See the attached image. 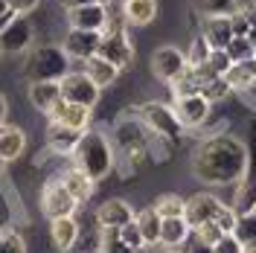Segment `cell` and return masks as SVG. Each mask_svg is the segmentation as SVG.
I'll return each mask as SVG.
<instances>
[{
  "label": "cell",
  "mask_w": 256,
  "mask_h": 253,
  "mask_svg": "<svg viewBox=\"0 0 256 253\" xmlns=\"http://www.w3.org/2000/svg\"><path fill=\"white\" fill-rule=\"evenodd\" d=\"M9 3V12L12 15H30L32 9H38L41 0H6Z\"/></svg>",
  "instance_id": "cell-43"
},
{
  "label": "cell",
  "mask_w": 256,
  "mask_h": 253,
  "mask_svg": "<svg viewBox=\"0 0 256 253\" xmlns=\"http://www.w3.org/2000/svg\"><path fill=\"white\" fill-rule=\"evenodd\" d=\"M160 222H163V218L154 212V206H148V210H143V212H137V216H134V224L140 227V236H143L146 248L160 244Z\"/></svg>",
  "instance_id": "cell-27"
},
{
  "label": "cell",
  "mask_w": 256,
  "mask_h": 253,
  "mask_svg": "<svg viewBox=\"0 0 256 253\" xmlns=\"http://www.w3.org/2000/svg\"><path fill=\"white\" fill-rule=\"evenodd\" d=\"M201 38L210 44V50H224L233 41L230 18H204L201 20Z\"/></svg>",
  "instance_id": "cell-19"
},
{
  "label": "cell",
  "mask_w": 256,
  "mask_h": 253,
  "mask_svg": "<svg viewBox=\"0 0 256 253\" xmlns=\"http://www.w3.org/2000/svg\"><path fill=\"white\" fill-rule=\"evenodd\" d=\"M224 79L230 84V90H248L250 84L256 82V58H248V62H236L227 73H224Z\"/></svg>",
  "instance_id": "cell-25"
},
{
  "label": "cell",
  "mask_w": 256,
  "mask_h": 253,
  "mask_svg": "<svg viewBox=\"0 0 256 253\" xmlns=\"http://www.w3.org/2000/svg\"><path fill=\"white\" fill-rule=\"evenodd\" d=\"M96 253H140V250H134V248L122 244L120 230L105 227V230H99V248H96Z\"/></svg>",
  "instance_id": "cell-29"
},
{
  "label": "cell",
  "mask_w": 256,
  "mask_h": 253,
  "mask_svg": "<svg viewBox=\"0 0 256 253\" xmlns=\"http://www.w3.org/2000/svg\"><path fill=\"white\" fill-rule=\"evenodd\" d=\"M227 94H230V84H227V79H224V76H218V79L207 82V84L201 88V96L207 99L210 105H212V102H218V99H224Z\"/></svg>",
  "instance_id": "cell-36"
},
{
  "label": "cell",
  "mask_w": 256,
  "mask_h": 253,
  "mask_svg": "<svg viewBox=\"0 0 256 253\" xmlns=\"http://www.w3.org/2000/svg\"><path fill=\"white\" fill-rule=\"evenodd\" d=\"M172 111H175L180 128H198V126H204V122H207L210 102L201 94L184 96V99H175V108H172Z\"/></svg>",
  "instance_id": "cell-13"
},
{
  "label": "cell",
  "mask_w": 256,
  "mask_h": 253,
  "mask_svg": "<svg viewBox=\"0 0 256 253\" xmlns=\"http://www.w3.org/2000/svg\"><path fill=\"white\" fill-rule=\"evenodd\" d=\"M184 204H186V198H180L175 192H166L154 201V212L160 218H184Z\"/></svg>",
  "instance_id": "cell-28"
},
{
  "label": "cell",
  "mask_w": 256,
  "mask_h": 253,
  "mask_svg": "<svg viewBox=\"0 0 256 253\" xmlns=\"http://www.w3.org/2000/svg\"><path fill=\"white\" fill-rule=\"evenodd\" d=\"M26 79L30 82H62V76L70 73V58L56 44H41L26 52Z\"/></svg>",
  "instance_id": "cell-4"
},
{
  "label": "cell",
  "mask_w": 256,
  "mask_h": 253,
  "mask_svg": "<svg viewBox=\"0 0 256 253\" xmlns=\"http://www.w3.org/2000/svg\"><path fill=\"white\" fill-rule=\"evenodd\" d=\"M212 222L218 224V230H222L224 236H230L233 230H236V222H239V216H236V210L233 206H218L216 210V216H212Z\"/></svg>",
  "instance_id": "cell-35"
},
{
  "label": "cell",
  "mask_w": 256,
  "mask_h": 253,
  "mask_svg": "<svg viewBox=\"0 0 256 253\" xmlns=\"http://www.w3.org/2000/svg\"><path fill=\"white\" fill-rule=\"evenodd\" d=\"M9 15H12V12H9V3H6V0H0V20H6Z\"/></svg>",
  "instance_id": "cell-46"
},
{
  "label": "cell",
  "mask_w": 256,
  "mask_h": 253,
  "mask_svg": "<svg viewBox=\"0 0 256 253\" xmlns=\"http://www.w3.org/2000/svg\"><path fill=\"white\" fill-rule=\"evenodd\" d=\"M210 52H212V50H210V44L201 38V35H198V38L190 44V52H184V56H186V64H190V67H201V64H207Z\"/></svg>",
  "instance_id": "cell-34"
},
{
  "label": "cell",
  "mask_w": 256,
  "mask_h": 253,
  "mask_svg": "<svg viewBox=\"0 0 256 253\" xmlns=\"http://www.w3.org/2000/svg\"><path fill=\"white\" fill-rule=\"evenodd\" d=\"M58 180H62V186L70 192V198H73L76 204H88V201H90L96 184L84 172H82V169H76V166H67Z\"/></svg>",
  "instance_id": "cell-18"
},
{
  "label": "cell",
  "mask_w": 256,
  "mask_h": 253,
  "mask_svg": "<svg viewBox=\"0 0 256 253\" xmlns=\"http://www.w3.org/2000/svg\"><path fill=\"white\" fill-rule=\"evenodd\" d=\"M15 230V206H12V195L0 184V233Z\"/></svg>",
  "instance_id": "cell-32"
},
{
  "label": "cell",
  "mask_w": 256,
  "mask_h": 253,
  "mask_svg": "<svg viewBox=\"0 0 256 253\" xmlns=\"http://www.w3.org/2000/svg\"><path fill=\"white\" fill-rule=\"evenodd\" d=\"M0 253H26V244H24L20 233H15V230L0 233Z\"/></svg>",
  "instance_id": "cell-38"
},
{
  "label": "cell",
  "mask_w": 256,
  "mask_h": 253,
  "mask_svg": "<svg viewBox=\"0 0 256 253\" xmlns=\"http://www.w3.org/2000/svg\"><path fill=\"white\" fill-rule=\"evenodd\" d=\"M6 122V99H3V94H0V126Z\"/></svg>",
  "instance_id": "cell-47"
},
{
  "label": "cell",
  "mask_w": 256,
  "mask_h": 253,
  "mask_svg": "<svg viewBox=\"0 0 256 253\" xmlns=\"http://www.w3.org/2000/svg\"><path fill=\"white\" fill-rule=\"evenodd\" d=\"M99 41H102V32H84V30H67L62 41V50L67 58H76V62H88L99 52Z\"/></svg>",
  "instance_id": "cell-10"
},
{
  "label": "cell",
  "mask_w": 256,
  "mask_h": 253,
  "mask_svg": "<svg viewBox=\"0 0 256 253\" xmlns=\"http://www.w3.org/2000/svg\"><path fill=\"white\" fill-rule=\"evenodd\" d=\"M230 26H233V38H248V32H250V24L244 20V15L239 9L230 15Z\"/></svg>",
  "instance_id": "cell-42"
},
{
  "label": "cell",
  "mask_w": 256,
  "mask_h": 253,
  "mask_svg": "<svg viewBox=\"0 0 256 253\" xmlns=\"http://www.w3.org/2000/svg\"><path fill=\"white\" fill-rule=\"evenodd\" d=\"M244 94H248V96H250V99H254V102H256V82H254V84H250V88H248V90H244Z\"/></svg>",
  "instance_id": "cell-50"
},
{
  "label": "cell",
  "mask_w": 256,
  "mask_h": 253,
  "mask_svg": "<svg viewBox=\"0 0 256 253\" xmlns=\"http://www.w3.org/2000/svg\"><path fill=\"white\" fill-rule=\"evenodd\" d=\"M114 163H116V158H114L111 137L105 131H96V128L82 131L79 146L73 148V166L82 169L96 184V180H102V178L111 174Z\"/></svg>",
  "instance_id": "cell-3"
},
{
  "label": "cell",
  "mask_w": 256,
  "mask_h": 253,
  "mask_svg": "<svg viewBox=\"0 0 256 253\" xmlns=\"http://www.w3.org/2000/svg\"><path fill=\"white\" fill-rule=\"evenodd\" d=\"M134 206L122 201V198H111V201H105V204L96 206V227L99 230H105V227H114V230H120V227H126V224L134 222Z\"/></svg>",
  "instance_id": "cell-11"
},
{
  "label": "cell",
  "mask_w": 256,
  "mask_h": 253,
  "mask_svg": "<svg viewBox=\"0 0 256 253\" xmlns=\"http://www.w3.org/2000/svg\"><path fill=\"white\" fill-rule=\"evenodd\" d=\"M212 253H244V248H242L233 236H222L212 244Z\"/></svg>",
  "instance_id": "cell-41"
},
{
  "label": "cell",
  "mask_w": 256,
  "mask_h": 253,
  "mask_svg": "<svg viewBox=\"0 0 256 253\" xmlns=\"http://www.w3.org/2000/svg\"><path fill=\"white\" fill-rule=\"evenodd\" d=\"M190 224L184 218H163L160 222V244L163 248H180L190 238Z\"/></svg>",
  "instance_id": "cell-26"
},
{
  "label": "cell",
  "mask_w": 256,
  "mask_h": 253,
  "mask_svg": "<svg viewBox=\"0 0 256 253\" xmlns=\"http://www.w3.org/2000/svg\"><path fill=\"white\" fill-rule=\"evenodd\" d=\"M90 116H94V111H90V108H84V105H73V102H64V99H58V102H56V108L50 111V122L67 126V128H73V131H88V126H90Z\"/></svg>",
  "instance_id": "cell-16"
},
{
  "label": "cell",
  "mask_w": 256,
  "mask_h": 253,
  "mask_svg": "<svg viewBox=\"0 0 256 253\" xmlns=\"http://www.w3.org/2000/svg\"><path fill=\"white\" fill-rule=\"evenodd\" d=\"M248 44H250V47L256 50V26H254L250 32H248Z\"/></svg>",
  "instance_id": "cell-49"
},
{
  "label": "cell",
  "mask_w": 256,
  "mask_h": 253,
  "mask_svg": "<svg viewBox=\"0 0 256 253\" xmlns=\"http://www.w3.org/2000/svg\"><path fill=\"white\" fill-rule=\"evenodd\" d=\"M254 58H256V52H254Z\"/></svg>",
  "instance_id": "cell-53"
},
{
  "label": "cell",
  "mask_w": 256,
  "mask_h": 253,
  "mask_svg": "<svg viewBox=\"0 0 256 253\" xmlns=\"http://www.w3.org/2000/svg\"><path fill=\"white\" fill-rule=\"evenodd\" d=\"M58 90H62L64 102L84 105V108H90V111H94V105L99 102V96H102V90H99V88H96V84L88 79L82 70H70L67 76H62V82H58Z\"/></svg>",
  "instance_id": "cell-8"
},
{
  "label": "cell",
  "mask_w": 256,
  "mask_h": 253,
  "mask_svg": "<svg viewBox=\"0 0 256 253\" xmlns=\"http://www.w3.org/2000/svg\"><path fill=\"white\" fill-rule=\"evenodd\" d=\"M244 253H256V244H250V248H244Z\"/></svg>",
  "instance_id": "cell-51"
},
{
  "label": "cell",
  "mask_w": 256,
  "mask_h": 253,
  "mask_svg": "<svg viewBox=\"0 0 256 253\" xmlns=\"http://www.w3.org/2000/svg\"><path fill=\"white\" fill-rule=\"evenodd\" d=\"M192 174L210 186L239 184L248 174V146L230 134L207 137L192 152Z\"/></svg>",
  "instance_id": "cell-1"
},
{
  "label": "cell",
  "mask_w": 256,
  "mask_h": 253,
  "mask_svg": "<svg viewBox=\"0 0 256 253\" xmlns=\"http://www.w3.org/2000/svg\"><path fill=\"white\" fill-rule=\"evenodd\" d=\"M64 6H67V12L70 9H79V6H90V3H99V0H62Z\"/></svg>",
  "instance_id": "cell-45"
},
{
  "label": "cell",
  "mask_w": 256,
  "mask_h": 253,
  "mask_svg": "<svg viewBox=\"0 0 256 253\" xmlns=\"http://www.w3.org/2000/svg\"><path fill=\"white\" fill-rule=\"evenodd\" d=\"M137 116L143 120V126L152 131V137H158L163 142H178V137L184 134V128L178 122L175 111L163 102H146L137 108Z\"/></svg>",
  "instance_id": "cell-6"
},
{
  "label": "cell",
  "mask_w": 256,
  "mask_h": 253,
  "mask_svg": "<svg viewBox=\"0 0 256 253\" xmlns=\"http://www.w3.org/2000/svg\"><path fill=\"white\" fill-rule=\"evenodd\" d=\"M192 233H195V242H201V244H207V248H212V244H216V242H218V238L224 236L222 230H218V224H216V222L198 224V227H195Z\"/></svg>",
  "instance_id": "cell-37"
},
{
  "label": "cell",
  "mask_w": 256,
  "mask_h": 253,
  "mask_svg": "<svg viewBox=\"0 0 256 253\" xmlns=\"http://www.w3.org/2000/svg\"><path fill=\"white\" fill-rule=\"evenodd\" d=\"M207 67L216 73V76H224V73L233 67V62L227 58V52H224V50H212V52H210V58H207Z\"/></svg>",
  "instance_id": "cell-40"
},
{
  "label": "cell",
  "mask_w": 256,
  "mask_h": 253,
  "mask_svg": "<svg viewBox=\"0 0 256 253\" xmlns=\"http://www.w3.org/2000/svg\"><path fill=\"white\" fill-rule=\"evenodd\" d=\"M82 73L94 82L99 90H102V88H108V84H114V82H116V76H120V70H116L111 62L99 58V56H94V58H88V62L82 64Z\"/></svg>",
  "instance_id": "cell-23"
},
{
  "label": "cell",
  "mask_w": 256,
  "mask_h": 253,
  "mask_svg": "<svg viewBox=\"0 0 256 253\" xmlns=\"http://www.w3.org/2000/svg\"><path fill=\"white\" fill-rule=\"evenodd\" d=\"M230 236L236 238L242 248H250V244H256V212L239 216V222H236V230H233Z\"/></svg>",
  "instance_id": "cell-30"
},
{
  "label": "cell",
  "mask_w": 256,
  "mask_h": 253,
  "mask_svg": "<svg viewBox=\"0 0 256 253\" xmlns=\"http://www.w3.org/2000/svg\"><path fill=\"white\" fill-rule=\"evenodd\" d=\"M99 58L111 62L116 70H128L134 62V47H131V38L126 32V20L122 18H108L105 30H102V41H99Z\"/></svg>",
  "instance_id": "cell-5"
},
{
  "label": "cell",
  "mask_w": 256,
  "mask_h": 253,
  "mask_svg": "<svg viewBox=\"0 0 256 253\" xmlns=\"http://www.w3.org/2000/svg\"><path fill=\"white\" fill-rule=\"evenodd\" d=\"M0 166H3V163H0Z\"/></svg>",
  "instance_id": "cell-54"
},
{
  "label": "cell",
  "mask_w": 256,
  "mask_h": 253,
  "mask_svg": "<svg viewBox=\"0 0 256 253\" xmlns=\"http://www.w3.org/2000/svg\"><path fill=\"white\" fill-rule=\"evenodd\" d=\"M26 152V134L24 128L12 126V122H3L0 126V163H12Z\"/></svg>",
  "instance_id": "cell-17"
},
{
  "label": "cell",
  "mask_w": 256,
  "mask_h": 253,
  "mask_svg": "<svg viewBox=\"0 0 256 253\" xmlns=\"http://www.w3.org/2000/svg\"><path fill=\"white\" fill-rule=\"evenodd\" d=\"M108 6L102 3H90V6H79V9H70L67 20H70V30H84V32H102L108 24Z\"/></svg>",
  "instance_id": "cell-14"
},
{
  "label": "cell",
  "mask_w": 256,
  "mask_h": 253,
  "mask_svg": "<svg viewBox=\"0 0 256 253\" xmlns=\"http://www.w3.org/2000/svg\"><path fill=\"white\" fill-rule=\"evenodd\" d=\"M239 12L244 15V20H248V24H250V30H254V26H256V0H254V3H244V6H239Z\"/></svg>",
  "instance_id": "cell-44"
},
{
  "label": "cell",
  "mask_w": 256,
  "mask_h": 253,
  "mask_svg": "<svg viewBox=\"0 0 256 253\" xmlns=\"http://www.w3.org/2000/svg\"><path fill=\"white\" fill-rule=\"evenodd\" d=\"M184 67H186V56L178 47H160V50H154V56H152V73H154L160 82H166V84L172 79H178V76L184 73Z\"/></svg>",
  "instance_id": "cell-12"
},
{
  "label": "cell",
  "mask_w": 256,
  "mask_h": 253,
  "mask_svg": "<svg viewBox=\"0 0 256 253\" xmlns=\"http://www.w3.org/2000/svg\"><path fill=\"white\" fill-rule=\"evenodd\" d=\"M163 253H180V250H178V248H166Z\"/></svg>",
  "instance_id": "cell-52"
},
{
  "label": "cell",
  "mask_w": 256,
  "mask_h": 253,
  "mask_svg": "<svg viewBox=\"0 0 256 253\" xmlns=\"http://www.w3.org/2000/svg\"><path fill=\"white\" fill-rule=\"evenodd\" d=\"M58 99H62L58 82H30V102L38 108V111L50 114L52 108H56Z\"/></svg>",
  "instance_id": "cell-24"
},
{
  "label": "cell",
  "mask_w": 256,
  "mask_h": 253,
  "mask_svg": "<svg viewBox=\"0 0 256 253\" xmlns=\"http://www.w3.org/2000/svg\"><path fill=\"white\" fill-rule=\"evenodd\" d=\"M79 233H82V227H79V222H76V216L50 222V238H52V244H56L62 253H67V250H73V248H76Z\"/></svg>",
  "instance_id": "cell-20"
},
{
  "label": "cell",
  "mask_w": 256,
  "mask_h": 253,
  "mask_svg": "<svg viewBox=\"0 0 256 253\" xmlns=\"http://www.w3.org/2000/svg\"><path fill=\"white\" fill-rule=\"evenodd\" d=\"M152 131L143 126V120L137 116V108L134 111H126L111 128V146H114V158H120L128 163V172L140 169L152 160Z\"/></svg>",
  "instance_id": "cell-2"
},
{
  "label": "cell",
  "mask_w": 256,
  "mask_h": 253,
  "mask_svg": "<svg viewBox=\"0 0 256 253\" xmlns=\"http://www.w3.org/2000/svg\"><path fill=\"white\" fill-rule=\"evenodd\" d=\"M158 15V0H122V20L131 26H146Z\"/></svg>",
  "instance_id": "cell-22"
},
{
  "label": "cell",
  "mask_w": 256,
  "mask_h": 253,
  "mask_svg": "<svg viewBox=\"0 0 256 253\" xmlns=\"http://www.w3.org/2000/svg\"><path fill=\"white\" fill-rule=\"evenodd\" d=\"M76 210H79V204L70 198V192L62 186L58 178L50 180V184H44V190H41V212L47 216L50 222H56V218H70V216H76Z\"/></svg>",
  "instance_id": "cell-9"
},
{
  "label": "cell",
  "mask_w": 256,
  "mask_h": 253,
  "mask_svg": "<svg viewBox=\"0 0 256 253\" xmlns=\"http://www.w3.org/2000/svg\"><path fill=\"white\" fill-rule=\"evenodd\" d=\"M218 206H222V201H218L216 195H210V192H198V195L186 198V204H184V222L190 224V230H195L198 224L212 222V216H216Z\"/></svg>",
  "instance_id": "cell-15"
},
{
  "label": "cell",
  "mask_w": 256,
  "mask_h": 253,
  "mask_svg": "<svg viewBox=\"0 0 256 253\" xmlns=\"http://www.w3.org/2000/svg\"><path fill=\"white\" fill-rule=\"evenodd\" d=\"M120 238H122V244H128V248H134V250H143V236H140V227L131 222L126 224V227H120Z\"/></svg>",
  "instance_id": "cell-39"
},
{
  "label": "cell",
  "mask_w": 256,
  "mask_h": 253,
  "mask_svg": "<svg viewBox=\"0 0 256 253\" xmlns=\"http://www.w3.org/2000/svg\"><path fill=\"white\" fill-rule=\"evenodd\" d=\"M32 41H35V30H32L26 15H9L0 26V52H30Z\"/></svg>",
  "instance_id": "cell-7"
},
{
  "label": "cell",
  "mask_w": 256,
  "mask_h": 253,
  "mask_svg": "<svg viewBox=\"0 0 256 253\" xmlns=\"http://www.w3.org/2000/svg\"><path fill=\"white\" fill-rule=\"evenodd\" d=\"M198 9L204 12V18H230L239 6L236 0H198Z\"/></svg>",
  "instance_id": "cell-31"
},
{
  "label": "cell",
  "mask_w": 256,
  "mask_h": 253,
  "mask_svg": "<svg viewBox=\"0 0 256 253\" xmlns=\"http://www.w3.org/2000/svg\"><path fill=\"white\" fill-rule=\"evenodd\" d=\"M224 52H227V58L236 64V62H248V58H254L256 50L248 44V38H233L227 47H224Z\"/></svg>",
  "instance_id": "cell-33"
},
{
  "label": "cell",
  "mask_w": 256,
  "mask_h": 253,
  "mask_svg": "<svg viewBox=\"0 0 256 253\" xmlns=\"http://www.w3.org/2000/svg\"><path fill=\"white\" fill-rule=\"evenodd\" d=\"M82 131H73L67 126H58V122H50L47 128V146L52 154H73V148L79 146Z\"/></svg>",
  "instance_id": "cell-21"
},
{
  "label": "cell",
  "mask_w": 256,
  "mask_h": 253,
  "mask_svg": "<svg viewBox=\"0 0 256 253\" xmlns=\"http://www.w3.org/2000/svg\"><path fill=\"white\" fill-rule=\"evenodd\" d=\"M190 253H212V248H207V244H201V242H198V244H195Z\"/></svg>",
  "instance_id": "cell-48"
}]
</instances>
